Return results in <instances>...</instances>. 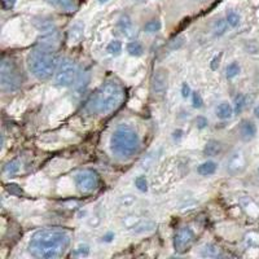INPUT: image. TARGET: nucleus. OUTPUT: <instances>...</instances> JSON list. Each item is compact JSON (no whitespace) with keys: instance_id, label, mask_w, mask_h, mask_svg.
<instances>
[{"instance_id":"1","label":"nucleus","mask_w":259,"mask_h":259,"mask_svg":"<svg viewBox=\"0 0 259 259\" xmlns=\"http://www.w3.org/2000/svg\"><path fill=\"white\" fill-rule=\"evenodd\" d=\"M71 235L61 228H47L35 232L29 242V251L32 256L40 259H56L64 255L69 249Z\"/></svg>"},{"instance_id":"2","label":"nucleus","mask_w":259,"mask_h":259,"mask_svg":"<svg viewBox=\"0 0 259 259\" xmlns=\"http://www.w3.org/2000/svg\"><path fill=\"white\" fill-rule=\"evenodd\" d=\"M124 99V90L119 83L106 82L90 97L87 110L92 114H108L117 109Z\"/></svg>"},{"instance_id":"3","label":"nucleus","mask_w":259,"mask_h":259,"mask_svg":"<svg viewBox=\"0 0 259 259\" xmlns=\"http://www.w3.org/2000/svg\"><path fill=\"white\" fill-rule=\"evenodd\" d=\"M60 65L59 55L55 50L38 47L27 56V66L35 78L47 80L56 73Z\"/></svg>"},{"instance_id":"4","label":"nucleus","mask_w":259,"mask_h":259,"mask_svg":"<svg viewBox=\"0 0 259 259\" xmlns=\"http://www.w3.org/2000/svg\"><path fill=\"white\" fill-rule=\"evenodd\" d=\"M140 147V140L135 130L130 126L122 124L117 127L110 138V149L117 157L130 158L138 152Z\"/></svg>"},{"instance_id":"5","label":"nucleus","mask_w":259,"mask_h":259,"mask_svg":"<svg viewBox=\"0 0 259 259\" xmlns=\"http://www.w3.org/2000/svg\"><path fill=\"white\" fill-rule=\"evenodd\" d=\"M22 84V74L13 60L3 59L0 66V85L6 92L17 91Z\"/></svg>"},{"instance_id":"6","label":"nucleus","mask_w":259,"mask_h":259,"mask_svg":"<svg viewBox=\"0 0 259 259\" xmlns=\"http://www.w3.org/2000/svg\"><path fill=\"white\" fill-rule=\"evenodd\" d=\"M77 78V65L73 60L64 59L60 61L59 68L55 73V82L61 87H70Z\"/></svg>"},{"instance_id":"7","label":"nucleus","mask_w":259,"mask_h":259,"mask_svg":"<svg viewBox=\"0 0 259 259\" xmlns=\"http://www.w3.org/2000/svg\"><path fill=\"white\" fill-rule=\"evenodd\" d=\"M75 186H77L78 191L82 193H90L99 188L100 184V177L96 171L94 170H83L79 171L75 178Z\"/></svg>"},{"instance_id":"8","label":"nucleus","mask_w":259,"mask_h":259,"mask_svg":"<svg viewBox=\"0 0 259 259\" xmlns=\"http://www.w3.org/2000/svg\"><path fill=\"white\" fill-rule=\"evenodd\" d=\"M168 73L166 69L158 68L154 70L152 79H150V90L154 96H163L167 91Z\"/></svg>"},{"instance_id":"9","label":"nucleus","mask_w":259,"mask_h":259,"mask_svg":"<svg viewBox=\"0 0 259 259\" xmlns=\"http://www.w3.org/2000/svg\"><path fill=\"white\" fill-rule=\"evenodd\" d=\"M194 240V235L191 228L188 227H183L177 232L174 237V249L177 253H186L189 250Z\"/></svg>"},{"instance_id":"10","label":"nucleus","mask_w":259,"mask_h":259,"mask_svg":"<svg viewBox=\"0 0 259 259\" xmlns=\"http://www.w3.org/2000/svg\"><path fill=\"white\" fill-rule=\"evenodd\" d=\"M47 3L55 8L60 9L62 12H75L79 8L78 0H47Z\"/></svg>"},{"instance_id":"11","label":"nucleus","mask_w":259,"mask_h":259,"mask_svg":"<svg viewBox=\"0 0 259 259\" xmlns=\"http://www.w3.org/2000/svg\"><path fill=\"white\" fill-rule=\"evenodd\" d=\"M256 135V126L249 119H244L240 124V136H241L242 140L245 142H249L251 139L255 138Z\"/></svg>"},{"instance_id":"12","label":"nucleus","mask_w":259,"mask_h":259,"mask_svg":"<svg viewBox=\"0 0 259 259\" xmlns=\"http://www.w3.org/2000/svg\"><path fill=\"white\" fill-rule=\"evenodd\" d=\"M83 32H84V24L82 21H77L73 26L70 27L68 32V40L70 45H77L79 43L80 39L83 38Z\"/></svg>"},{"instance_id":"13","label":"nucleus","mask_w":259,"mask_h":259,"mask_svg":"<svg viewBox=\"0 0 259 259\" xmlns=\"http://www.w3.org/2000/svg\"><path fill=\"white\" fill-rule=\"evenodd\" d=\"M118 27L121 30V32L123 35L126 36H131L134 34V24H133V20L128 17L127 15H123L119 21H118Z\"/></svg>"},{"instance_id":"14","label":"nucleus","mask_w":259,"mask_h":259,"mask_svg":"<svg viewBox=\"0 0 259 259\" xmlns=\"http://www.w3.org/2000/svg\"><path fill=\"white\" fill-rule=\"evenodd\" d=\"M217 167H218V165L214 161H206L198 166L197 172L202 175V177H209V175L214 174L215 171H217Z\"/></svg>"},{"instance_id":"15","label":"nucleus","mask_w":259,"mask_h":259,"mask_svg":"<svg viewBox=\"0 0 259 259\" xmlns=\"http://www.w3.org/2000/svg\"><path fill=\"white\" fill-rule=\"evenodd\" d=\"M126 50H127V52H128L130 55L134 57H140V56H143V53H144V47H143V45L136 40L127 43Z\"/></svg>"},{"instance_id":"16","label":"nucleus","mask_w":259,"mask_h":259,"mask_svg":"<svg viewBox=\"0 0 259 259\" xmlns=\"http://www.w3.org/2000/svg\"><path fill=\"white\" fill-rule=\"evenodd\" d=\"M233 114V108L228 103H222L217 108V115L221 119H230Z\"/></svg>"},{"instance_id":"17","label":"nucleus","mask_w":259,"mask_h":259,"mask_svg":"<svg viewBox=\"0 0 259 259\" xmlns=\"http://www.w3.org/2000/svg\"><path fill=\"white\" fill-rule=\"evenodd\" d=\"M35 26L43 32H48L55 30L53 20H51V18H46V17H40L39 18V21H35Z\"/></svg>"},{"instance_id":"18","label":"nucleus","mask_w":259,"mask_h":259,"mask_svg":"<svg viewBox=\"0 0 259 259\" xmlns=\"http://www.w3.org/2000/svg\"><path fill=\"white\" fill-rule=\"evenodd\" d=\"M227 27H228V22H227V20L219 18V20L215 21L214 25H212V31H214V34L217 36H221L227 31Z\"/></svg>"},{"instance_id":"19","label":"nucleus","mask_w":259,"mask_h":259,"mask_svg":"<svg viewBox=\"0 0 259 259\" xmlns=\"http://www.w3.org/2000/svg\"><path fill=\"white\" fill-rule=\"evenodd\" d=\"M221 143L217 142V140H210L206 144V148H205V153H206L207 156L214 157L221 152Z\"/></svg>"},{"instance_id":"20","label":"nucleus","mask_w":259,"mask_h":259,"mask_svg":"<svg viewBox=\"0 0 259 259\" xmlns=\"http://www.w3.org/2000/svg\"><path fill=\"white\" fill-rule=\"evenodd\" d=\"M106 51L112 56H119L122 52V43L119 40H112L106 47Z\"/></svg>"},{"instance_id":"21","label":"nucleus","mask_w":259,"mask_h":259,"mask_svg":"<svg viewBox=\"0 0 259 259\" xmlns=\"http://www.w3.org/2000/svg\"><path fill=\"white\" fill-rule=\"evenodd\" d=\"M226 20H227V22H228V25H230L231 27L239 26V24H240V15L237 12H236V11H233V9H230V11L227 12Z\"/></svg>"},{"instance_id":"22","label":"nucleus","mask_w":259,"mask_h":259,"mask_svg":"<svg viewBox=\"0 0 259 259\" xmlns=\"http://www.w3.org/2000/svg\"><path fill=\"white\" fill-rule=\"evenodd\" d=\"M240 70H241V68H240V65L237 64V62H231L226 69L227 78H228V79H232V78L237 77L240 74Z\"/></svg>"},{"instance_id":"23","label":"nucleus","mask_w":259,"mask_h":259,"mask_svg":"<svg viewBox=\"0 0 259 259\" xmlns=\"http://www.w3.org/2000/svg\"><path fill=\"white\" fill-rule=\"evenodd\" d=\"M161 27H162L161 21L150 20V21H148L147 24H145L144 30L147 32H157V31H159V30H161Z\"/></svg>"},{"instance_id":"24","label":"nucleus","mask_w":259,"mask_h":259,"mask_svg":"<svg viewBox=\"0 0 259 259\" xmlns=\"http://www.w3.org/2000/svg\"><path fill=\"white\" fill-rule=\"evenodd\" d=\"M245 105H246V97H245L242 94L237 95L235 99V112L237 113V114L241 113L242 110H244Z\"/></svg>"},{"instance_id":"25","label":"nucleus","mask_w":259,"mask_h":259,"mask_svg":"<svg viewBox=\"0 0 259 259\" xmlns=\"http://www.w3.org/2000/svg\"><path fill=\"white\" fill-rule=\"evenodd\" d=\"M18 170H20V162L18 161L8 162V163H7V165L3 167L4 172H6V174H9V175L16 174Z\"/></svg>"},{"instance_id":"26","label":"nucleus","mask_w":259,"mask_h":259,"mask_svg":"<svg viewBox=\"0 0 259 259\" xmlns=\"http://www.w3.org/2000/svg\"><path fill=\"white\" fill-rule=\"evenodd\" d=\"M135 186L136 188L140 192H147L148 191V180L144 175H140L135 179Z\"/></svg>"},{"instance_id":"27","label":"nucleus","mask_w":259,"mask_h":259,"mask_svg":"<svg viewBox=\"0 0 259 259\" xmlns=\"http://www.w3.org/2000/svg\"><path fill=\"white\" fill-rule=\"evenodd\" d=\"M7 191L9 192L11 194H15V196H24V189L21 188L20 186H17V184H13V183H11V184H7Z\"/></svg>"},{"instance_id":"28","label":"nucleus","mask_w":259,"mask_h":259,"mask_svg":"<svg viewBox=\"0 0 259 259\" xmlns=\"http://www.w3.org/2000/svg\"><path fill=\"white\" fill-rule=\"evenodd\" d=\"M192 101H193L194 108H197V109L202 108L203 100H202V97H201V95L198 94V92H192Z\"/></svg>"},{"instance_id":"29","label":"nucleus","mask_w":259,"mask_h":259,"mask_svg":"<svg viewBox=\"0 0 259 259\" xmlns=\"http://www.w3.org/2000/svg\"><path fill=\"white\" fill-rule=\"evenodd\" d=\"M183 38H177V39H172V40H170V43H168V47H170V50H178V48H180L183 46Z\"/></svg>"},{"instance_id":"30","label":"nucleus","mask_w":259,"mask_h":259,"mask_svg":"<svg viewBox=\"0 0 259 259\" xmlns=\"http://www.w3.org/2000/svg\"><path fill=\"white\" fill-rule=\"evenodd\" d=\"M75 254H77V255L87 256L90 254V247L87 246V245H82V246H79L77 250H75Z\"/></svg>"},{"instance_id":"31","label":"nucleus","mask_w":259,"mask_h":259,"mask_svg":"<svg viewBox=\"0 0 259 259\" xmlns=\"http://www.w3.org/2000/svg\"><path fill=\"white\" fill-rule=\"evenodd\" d=\"M191 94H192V92H191V87H189V85L187 84V83H183V84H182V95H183V97H188Z\"/></svg>"},{"instance_id":"32","label":"nucleus","mask_w":259,"mask_h":259,"mask_svg":"<svg viewBox=\"0 0 259 259\" xmlns=\"http://www.w3.org/2000/svg\"><path fill=\"white\" fill-rule=\"evenodd\" d=\"M196 123H197L198 128H205V127L207 126V121L203 117H198L197 119H196Z\"/></svg>"},{"instance_id":"33","label":"nucleus","mask_w":259,"mask_h":259,"mask_svg":"<svg viewBox=\"0 0 259 259\" xmlns=\"http://www.w3.org/2000/svg\"><path fill=\"white\" fill-rule=\"evenodd\" d=\"M2 2H3L4 8H7V9L12 8V7L15 6V3H16V0H2Z\"/></svg>"},{"instance_id":"34","label":"nucleus","mask_w":259,"mask_h":259,"mask_svg":"<svg viewBox=\"0 0 259 259\" xmlns=\"http://www.w3.org/2000/svg\"><path fill=\"white\" fill-rule=\"evenodd\" d=\"M254 114H255L256 118H259V105H256L255 108H254Z\"/></svg>"},{"instance_id":"35","label":"nucleus","mask_w":259,"mask_h":259,"mask_svg":"<svg viewBox=\"0 0 259 259\" xmlns=\"http://www.w3.org/2000/svg\"><path fill=\"white\" fill-rule=\"evenodd\" d=\"M108 2H109V0H99V3H100V4H104V3H108Z\"/></svg>"}]
</instances>
